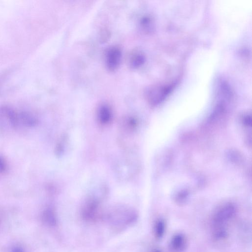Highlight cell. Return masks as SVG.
I'll list each match as a JSON object with an SVG mask.
<instances>
[{
    "label": "cell",
    "instance_id": "1",
    "mask_svg": "<svg viewBox=\"0 0 252 252\" xmlns=\"http://www.w3.org/2000/svg\"><path fill=\"white\" fill-rule=\"evenodd\" d=\"M173 86V85L170 84L150 89L146 94L149 102L153 105L160 103L171 92Z\"/></svg>",
    "mask_w": 252,
    "mask_h": 252
},
{
    "label": "cell",
    "instance_id": "2",
    "mask_svg": "<svg viewBox=\"0 0 252 252\" xmlns=\"http://www.w3.org/2000/svg\"><path fill=\"white\" fill-rule=\"evenodd\" d=\"M122 57L120 49L113 46L108 49L106 54V64L107 68L111 71H115L119 67Z\"/></svg>",
    "mask_w": 252,
    "mask_h": 252
},
{
    "label": "cell",
    "instance_id": "3",
    "mask_svg": "<svg viewBox=\"0 0 252 252\" xmlns=\"http://www.w3.org/2000/svg\"><path fill=\"white\" fill-rule=\"evenodd\" d=\"M235 207L231 204H227L222 207L216 213L215 221L220 224L231 218L235 212Z\"/></svg>",
    "mask_w": 252,
    "mask_h": 252
},
{
    "label": "cell",
    "instance_id": "7",
    "mask_svg": "<svg viewBox=\"0 0 252 252\" xmlns=\"http://www.w3.org/2000/svg\"><path fill=\"white\" fill-rule=\"evenodd\" d=\"M164 231V223L162 220L158 221L156 226V234L158 238L162 236Z\"/></svg>",
    "mask_w": 252,
    "mask_h": 252
},
{
    "label": "cell",
    "instance_id": "5",
    "mask_svg": "<svg viewBox=\"0 0 252 252\" xmlns=\"http://www.w3.org/2000/svg\"><path fill=\"white\" fill-rule=\"evenodd\" d=\"M185 239L182 234L174 236L170 243V249L173 252H181L185 249Z\"/></svg>",
    "mask_w": 252,
    "mask_h": 252
},
{
    "label": "cell",
    "instance_id": "9",
    "mask_svg": "<svg viewBox=\"0 0 252 252\" xmlns=\"http://www.w3.org/2000/svg\"><path fill=\"white\" fill-rule=\"evenodd\" d=\"M244 123L245 125L249 126L251 125V118L250 116H246L243 119Z\"/></svg>",
    "mask_w": 252,
    "mask_h": 252
},
{
    "label": "cell",
    "instance_id": "10",
    "mask_svg": "<svg viewBox=\"0 0 252 252\" xmlns=\"http://www.w3.org/2000/svg\"><path fill=\"white\" fill-rule=\"evenodd\" d=\"M5 167V163L2 159L0 157V172L4 170Z\"/></svg>",
    "mask_w": 252,
    "mask_h": 252
},
{
    "label": "cell",
    "instance_id": "4",
    "mask_svg": "<svg viewBox=\"0 0 252 252\" xmlns=\"http://www.w3.org/2000/svg\"><path fill=\"white\" fill-rule=\"evenodd\" d=\"M112 113L110 107L105 104H101L97 110V118L101 125L108 124L111 121Z\"/></svg>",
    "mask_w": 252,
    "mask_h": 252
},
{
    "label": "cell",
    "instance_id": "8",
    "mask_svg": "<svg viewBox=\"0 0 252 252\" xmlns=\"http://www.w3.org/2000/svg\"><path fill=\"white\" fill-rule=\"evenodd\" d=\"M151 19L149 17H143L141 21V24L143 29L146 30H149L152 26Z\"/></svg>",
    "mask_w": 252,
    "mask_h": 252
},
{
    "label": "cell",
    "instance_id": "6",
    "mask_svg": "<svg viewBox=\"0 0 252 252\" xmlns=\"http://www.w3.org/2000/svg\"><path fill=\"white\" fill-rule=\"evenodd\" d=\"M146 60L144 53L140 51H137L132 54L129 59V64L133 68H137L141 66Z\"/></svg>",
    "mask_w": 252,
    "mask_h": 252
}]
</instances>
